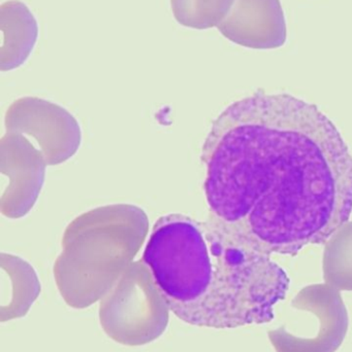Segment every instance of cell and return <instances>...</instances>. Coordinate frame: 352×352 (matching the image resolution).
<instances>
[{"instance_id":"1","label":"cell","mask_w":352,"mask_h":352,"mask_svg":"<svg viewBox=\"0 0 352 352\" xmlns=\"http://www.w3.org/2000/svg\"><path fill=\"white\" fill-rule=\"evenodd\" d=\"M205 194L229 234L256 252L296 256L352 213V155L316 105L258 91L215 120L205 140Z\"/></svg>"},{"instance_id":"5","label":"cell","mask_w":352,"mask_h":352,"mask_svg":"<svg viewBox=\"0 0 352 352\" xmlns=\"http://www.w3.org/2000/svg\"><path fill=\"white\" fill-rule=\"evenodd\" d=\"M311 287L318 309L316 329L291 333L280 327L270 331L269 339L276 352H336L345 340L349 318L340 291L328 283Z\"/></svg>"},{"instance_id":"9","label":"cell","mask_w":352,"mask_h":352,"mask_svg":"<svg viewBox=\"0 0 352 352\" xmlns=\"http://www.w3.org/2000/svg\"><path fill=\"white\" fill-rule=\"evenodd\" d=\"M326 242L324 281L338 291L352 292V221L339 228Z\"/></svg>"},{"instance_id":"8","label":"cell","mask_w":352,"mask_h":352,"mask_svg":"<svg viewBox=\"0 0 352 352\" xmlns=\"http://www.w3.org/2000/svg\"><path fill=\"white\" fill-rule=\"evenodd\" d=\"M8 273L10 289L2 291L0 320L1 322L21 318L28 314L32 304L41 293V285L34 270L26 263L8 261V267L2 264Z\"/></svg>"},{"instance_id":"6","label":"cell","mask_w":352,"mask_h":352,"mask_svg":"<svg viewBox=\"0 0 352 352\" xmlns=\"http://www.w3.org/2000/svg\"><path fill=\"white\" fill-rule=\"evenodd\" d=\"M217 29L231 43L252 50L278 49L287 39L280 0H236Z\"/></svg>"},{"instance_id":"10","label":"cell","mask_w":352,"mask_h":352,"mask_svg":"<svg viewBox=\"0 0 352 352\" xmlns=\"http://www.w3.org/2000/svg\"><path fill=\"white\" fill-rule=\"evenodd\" d=\"M235 2L236 0H171V8L180 25L205 30L218 26Z\"/></svg>"},{"instance_id":"7","label":"cell","mask_w":352,"mask_h":352,"mask_svg":"<svg viewBox=\"0 0 352 352\" xmlns=\"http://www.w3.org/2000/svg\"><path fill=\"white\" fill-rule=\"evenodd\" d=\"M2 32L0 67L2 72L16 69L25 63L39 39V23L27 4L8 0L0 6Z\"/></svg>"},{"instance_id":"4","label":"cell","mask_w":352,"mask_h":352,"mask_svg":"<svg viewBox=\"0 0 352 352\" xmlns=\"http://www.w3.org/2000/svg\"><path fill=\"white\" fill-rule=\"evenodd\" d=\"M169 304L145 265L130 266L101 300L103 332L126 346H142L158 339L169 322Z\"/></svg>"},{"instance_id":"2","label":"cell","mask_w":352,"mask_h":352,"mask_svg":"<svg viewBox=\"0 0 352 352\" xmlns=\"http://www.w3.org/2000/svg\"><path fill=\"white\" fill-rule=\"evenodd\" d=\"M289 289L287 272L270 256L223 232L212 287L184 322L217 330L268 324Z\"/></svg>"},{"instance_id":"3","label":"cell","mask_w":352,"mask_h":352,"mask_svg":"<svg viewBox=\"0 0 352 352\" xmlns=\"http://www.w3.org/2000/svg\"><path fill=\"white\" fill-rule=\"evenodd\" d=\"M143 262L182 322L200 305L212 287L215 256L196 221L180 213L155 223Z\"/></svg>"}]
</instances>
